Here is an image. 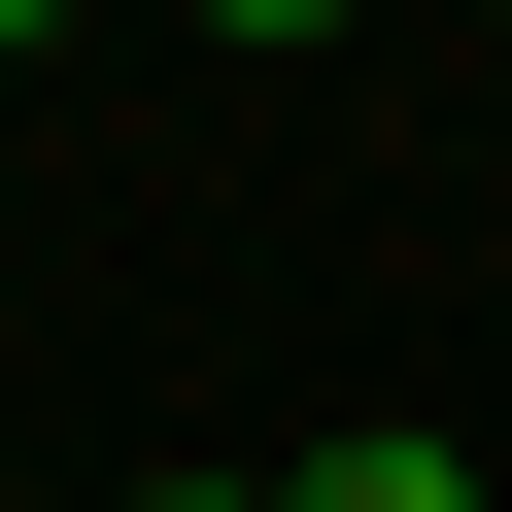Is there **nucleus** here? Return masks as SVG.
<instances>
[{"label": "nucleus", "mask_w": 512, "mask_h": 512, "mask_svg": "<svg viewBox=\"0 0 512 512\" xmlns=\"http://www.w3.org/2000/svg\"><path fill=\"white\" fill-rule=\"evenodd\" d=\"M308 512H478V444H308Z\"/></svg>", "instance_id": "1"}, {"label": "nucleus", "mask_w": 512, "mask_h": 512, "mask_svg": "<svg viewBox=\"0 0 512 512\" xmlns=\"http://www.w3.org/2000/svg\"><path fill=\"white\" fill-rule=\"evenodd\" d=\"M205 35H342V0H205Z\"/></svg>", "instance_id": "2"}, {"label": "nucleus", "mask_w": 512, "mask_h": 512, "mask_svg": "<svg viewBox=\"0 0 512 512\" xmlns=\"http://www.w3.org/2000/svg\"><path fill=\"white\" fill-rule=\"evenodd\" d=\"M137 512H274V478H137Z\"/></svg>", "instance_id": "3"}, {"label": "nucleus", "mask_w": 512, "mask_h": 512, "mask_svg": "<svg viewBox=\"0 0 512 512\" xmlns=\"http://www.w3.org/2000/svg\"><path fill=\"white\" fill-rule=\"evenodd\" d=\"M35 35H69V0H0V69H35Z\"/></svg>", "instance_id": "4"}]
</instances>
